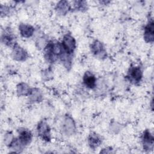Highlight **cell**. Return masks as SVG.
<instances>
[{
    "label": "cell",
    "instance_id": "6da1fadb",
    "mask_svg": "<svg viewBox=\"0 0 154 154\" xmlns=\"http://www.w3.org/2000/svg\"><path fill=\"white\" fill-rule=\"evenodd\" d=\"M84 83L86 84L90 88H93L95 85V78L92 74L87 73L84 77Z\"/></svg>",
    "mask_w": 154,
    "mask_h": 154
},
{
    "label": "cell",
    "instance_id": "7a4b0ae2",
    "mask_svg": "<svg viewBox=\"0 0 154 154\" xmlns=\"http://www.w3.org/2000/svg\"><path fill=\"white\" fill-rule=\"evenodd\" d=\"M65 45L67 51L70 52V51H72V49H73L75 43L72 37H67L65 38Z\"/></svg>",
    "mask_w": 154,
    "mask_h": 154
},
{
    "label": "cell",
    "instance_id": "3957f363",
    "mask_svg": "<svg viewBox=\"0 0 154 154\" xmlns=\"http://www.w3.org/2000/svg\"><path fill=\"white\" fill-rule=\"evenodd\" d=\"M131 75L134 78L139 80L140 78V76H141L140 70L138 69H135L133 70L132 73H131Z\"/></svg>",
    "mask_w": 154,
    "mask_h": 154
}]
</instances>
